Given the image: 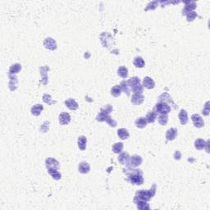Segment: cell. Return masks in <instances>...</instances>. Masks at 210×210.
I'll use <instances>...</instances> for the list:
<instances>
[{
	"instance_id": "1",
	"label": "cell",
	"mask_w": 210,
	"mask_h": 210,
	"mask_svg": "<svg viewBox=\"0 0 210 210\" xmlns=\"http://www.w3.org/2000/svg\"><path fill=\"white\" fill-rule=\"evenodd\" d=\"M124 173L126 175L128 180L133 185L141 186L144 182L143 172L140 169H124Z\"/></svg>"
},
{
	"instance_id": "2",
	"label": "cell",
	"mask_w": 210,
	"mask_h": 210,
	"mask_svg": "<svg viewBox=\"0 0 210 210\" xmlns=\"http://www.w3.org/2000/svg\"><path fill=\"white\" fill-rule=\"evenodd\" d=\"M155 192H156V186L153 185V186L151 187V189L149 190H138L137 192L135 193V199L144 200V201H149V200H150L154 196Z\"/></svg>"
},
{
	"instance_id": "3",
	"label": "cell",
	"mask_w": 210,
	"mask_h": 210,
	"mask_svg": "<svg viewBox=\"0 0 210 210\" xmlns=\"http://www.w3.org/2000/svg\"><path fill=\"white\" fill-rule=\"evenodd\" d=\"M171 106H169L168 103L164 102H159L157 103L156 106H155V111H156L157 114L159 113L160 115H167L171 112Z\"/></svg>"
},
{
	"instance_id": "4",
	"label": "cell",
	"mask_w": 210,
	"mask_h": 210,
	"mask_svg": "<svg viewBox=\"0 0 210 210\" xmlns=\"http://www.w3.org/2000/svg\"><path fill=\"white\" fill-rule=\"evenodd\" d=\"M142 162H143L142 158L140 155L135 154V155H132L131 157H130L129 162L126 164V166H127L128 168H137L138 166L141 165Z\"/></svg>"
},
{
	"instance_id": "5",
	"label": "cell",
	"mask_w": 210,
	"mask_h": 210,
	"mask_svg": "<svg viewBox=\"0 0 210 210\" xmlns=\"http://www.w3.org/2000/svg\"><path fill=\"white\" fill-rule=\"evenodd\" d=\"M186 4V7L182 10V14L183 15H187L189 12H193V10L196 8V3L194 1H187V2H183Z\"/></svg>"
},
{
	"instance_id": "6",
	"label": "cell",
	"mask_w": 210,
	"mask_h": 210,
	"mask_svg": "<svg viewBox=\"0 0 210 210\" xmlns=\"http://www.w3.org/2000/svg\"><path fill=\"white\" fill-rule=\"evenodd\" d=\"M45 166L47 169L48 168H54V169H59L60 168V165H59V162L58 161H57L56 159H54V158H48V159H46L45 161Z\"/></svg>"
},
{
	"instance_id": "7",
	"label": "cell",
	"mask_w": 210,
	"mask_h": 210,
	"mask_svg": "<svg viewBox=\"0 0 210 210\" xmlns=\"http://www.w3.org/2000/svg\"><path fill=\"white\" fill-rule=\"evenodd\" d=\"M44 45L46 48H48L49 50H55L57 48V43L53 38H46L44 40Z\"/></svg>"
},
{
	"instance_id": "8",
	"label": "cell",
	"mask_w": 210,
	"mask_h": 210,
	"mask_svg": "<svg viewBox=\"0 0 210 210\" xmlns=\"http://www.w3.org/2000/svg\"><path fill=\"white\" fill-rule=\"evenodd\" d=\"M191 119H192V122L193 123H194V125H195V127H197V128H201V127L204 126V120H203V118H202L199 114L197 113L193 114L192 117H191Z\"/></svg>"
},
{
	"instance_id": "9",
	"label": "cell",
	"mask_w": 210,
	"mask_h": 210,
	"mask_svg": "<svg viewBox=\"0 0 210 210\" xmlns=\"http://www.w3.org/2000/svg\"><path fill=\"white\" fill-rule=\"evenodd\" d=\"M159 102H164V103H168V104H171L174 106V108H177V106L174 103V102L172 101V99H171V97L168 94V93H163L160 96H159Z\"/></svg>"
},
{
	"instance_id": "10",
	"label": "cell",
	"mask_w": 210,
	"mask_h": 210,
	"mask_svg": "<svg viewBox=\"0 0 210 210\" xmlns=\"http://www.w3.org/2000/svg\"><path fill=\"white\" fill-rule=\"evenodd\" d=\"M144 97L143 96L142 94H134L131 96V103L133 104L140 105L144 102Z\"/></svg>"
},
{
	"instance_id": "11",
	"label": "cell",
	"mask_w": 210,
	"mask_h": 210,
	"mask_svg": "<svg viewBox=\"0 0 210 210\" xmlns=\"http://www.w3.org/2000/svg\"><path fill=\"white\" fill-rule=\"evenodd\" d=\"M134 202H135V204H136V206H137V208H138V209L140 210L150 209V205H149V204L147 203V201L134 199Z\"/></svg>"
},
{
	"instance_id": "12",
	"label": "cell",
	"mask_w": 210,
	"mask_h": 210,
	"mask_svg": "<svg viewBox=\"0 0 210 210\" xmlns=\"http://www.w3.org/2000/svg\"><path fill=\"white\" fill-rule=\"evenodd\" d=\"M59 123L61 125H67L71 121V116L67 113H62L59 115Z\"/></svg>"
},
{
	"instance_id": "13",
	"label": "cell",
	"mask_w": 210,
	"mask_h": 210,
	"mask_svg": "<svg viewBox=\"0 0 210 210\" xmlns=\"http://www.w3.org/2000/svg\"><path fill=\"white\" fill-rule=\"evenodd\" d=\"M78 170L82 174H87L90 170V164H89L88 162H85V161L81 162H80V164H79Z\"/></svg>"
},
{
	"instance_id": "14",
	"label": "cell",
	"mask_w": 210,
	"mask_h": 210,
	"mask_svg": "<svg viewBox=\"0 0 210 210\" xmlns=\"http://www.w3.org/2000/svg\"><path fill=\"white\" fill-rule=\"evenodd\" d=\"M177 129L176 128H170L168 130V131L166 133V139L168 141H171L176 139L177 135Z\"/></svg>"
},
{
	"instance_id": "15",
	"label": "cell",
	"mask_w": 210,
	"mask_h": 210,
	"mask_svg": "<svg viewBox=\"0 0 210 210\" xmlns=\"http://www.w3.org/2000/svg\"><path fill=\"white\" fill-rule=\"evenodd\" d=\"M143 86L148 89V90L153 89L154 86H155L154 81L152 78L149 77V76H146V77H144V81H143Z\"/></svg>"
},
{
	"instance_id": "16",
	"label": "cell",
	"mask_w": 210,
	"mask_h": 210,
	"mask_svg": "<svg viewBox=\"0 0 210 210\" xmlns=\"http://www.w3.org/2000/svg\"><path fill=\"white\" fill-rule=\"evenodd\" d=\"M64 103L67 108H69L70 110H76L78 108V103L76 102L73 99H66V101L64 102Z\"/></svg>"
},
{
	"instance_id": "17",
	"label": "cell",
	"mask_w": 210,
	"mask_h": 210,
	"mask_svg": "<svg viewBox=\"0 0 210 210\" xmlns=\"http://www.w3.org/2000/svg\"><path fill=\"white\" fill-rule=\"evenodd\" d=\"M179 120L181 125H186L187 122H188V115H187V112L185 109H181V112L179 113L178 115Z\"/></svg>"
},
{
	"instance_id": "18",
	"label": "cell",
	"mask_w": 210,
	"mask_h": 210,
	"mask_svg": "<svg viewBox=\"0 0 210 210\" xmlns=\"http://www.w3.org/2000/svg\"><path fill=\"white\" fill-rule=\"evenodd\" d=\"M10 81H9V88L11 90H15L17 87V78L15 75H8Z\"/></svg>"
},
{
	"instance_id": "19",
	"label": "cell",
	"mask_w": 210,
	"mask_h": 210,
	"mask_svg": "<svg viewBox=\"0 0 210 210\" xmlns=\"http://www.w3.org/2000/svg\"><path fill=\"white\" fill-rule=\"evenodd\" d=\"M129 159H130V155L128 154V153H126V152H124V153H122L118 156V161H119V162H120L121 164H122V165H126L127 163H128V162H129Z\"/></svg>"
},
{
	"instance_id": "20",
	"label": "cell",
	"mask_w": 210,
	"mask_h": 210,
	"mask_svg": "<svg viewBox=\"0 0 210 210\" xmlns=\"http://www.w3.org/2000/svg\"><path fill=\"white\" fill-rule=\"evenodd\" d=\"M86 143H87V139L84 135H81L77 140V144H78V147L81 150H85L86 149Z\"/></svg>"
},
{
	"instance_id": "21",
	"label": "cell",
	"mask_w": 210,
	"mask_h": 210,
	"mask_svg": "<svg viewBox=\"0 0 210 210\" xmlns=\"http://www.w3.org/2000/svg\"><path fill=\"white\" fill-rule=\"evenodd\" d=\"M147 123L148 122H147V121H146V119H145V117H141L135 120V125L136 127L142 129V128H144L145 126H147Z\"/></svg>"
},
{
	"instance_id": "22",
	"label": "cell",
	"mask_w": 210,
	"mask_h": 210,
	"mask_svg": "<svg viewBox=\"0 0 210 210\" xmlns=\"http://www.w3.org/2000/svg\"><path fill=\"white\" fill-rule=\"evenodd\" d=\"M117 133L118 137L120 139H122V140H127V139L129 138V132H128L127 130L125 129V128H120V129H118L117 130Z\"/></svg>"
},
{
	"instance_id": "23",
	"label": "cell",
	"mask_w": 210,
	"mask_h": 210,
	"mask_svg": "<svg viewBox=\"0 0 210 210\" xmlns=\"http://www.w3.org/2000/svg\"><path fill=\"white\" fill-rule=\"evenodd\" d=\"M44 107L41 104H36L34 105L33 107L31 108V114L34 116H39L41 113V112L43 111Z\"/></svg>"
},
{
	"instance_id": "24",
	"label": "cell",
	"mask_w": 210,
	"mask_h": 210,
	"mask_svg": "<svg viewBox=\"0 0 210 210\" xmlns=\"http://www.w3.org/2000/svg\"><path fill=\"white\" fill-rule=\"evenodd\" d=\"M21 69V65L19 63H15L9 68V75H15L20 72Z\"/></svg>"
},
{
	"instance_id": "25",
	"label": "cell",
	"mask_w": 210,
	"mask_h": 210,
	"mask_svg": "<svg viewBox=\"0 0 210 210\" xmlns=\"http://www.w3.org/2000/svg\"><path fill=\"white\" fill-rule=\"evenodd\" d=\"M120 86L122 88V90L124 93H126L128 96L131 94V89L129 86V85L127 83V81H122L121 82Z\"/></svg>"
},
{
	"instance_id": "26",
	"label": "cell",
	"mask_w": 210,
	"mask_h": 210,
	"mask_svg": "<svg viewBox=\"0 0 210 210\" xmlns=\"http://www.w3.org/2000/svg\"><path fill=\"white\" fill-rule=\"evenodd\" d=\"M48 174L50 175L54 180H60L61 179V174L60 172L57 171V169H54V168H48Z\"/></svg>"
},
{
	"instance_id": "27",
	"label": "cell",
	"mask_w": 210,
	"mask_h": 210,
	"mask_svg": "<svg viewBox=\"0 0 210 210\" xmlns=\"http://www.w3.org/2000/svg\"><path fill=\"white\" fill-rule=\"evenodd\" d=\"M206 144H207V142H205V141H204V140H202V139H197L195 142V147L196 150H202L205 148Z\"/></svg>"
},
{
	"instance_id": "28",
	"label": "cell",
	"mask_w": 210,
	"mask_h": 210,
	"mask_svg": "<svg viewBox=\"0 0 210 210\" xmlns=\"http://www.w3.org/2000/svg\"><path fill=\"white\" fill-rule=\"evenodd\" d=\"M157 118V113L154 111H150V113H148L145 119L147 121V122L149 123H153L155 122Z\"/></svg>"
},
{
	"instance_id": "29",
	"label": "cell",
	"mask_w": 210,
	"mask_h": 210,
	"mask_svg": "<svg viewBox=\"0 0 210 210\" xmlns=\"http://www.w3.org/2000/svg\"><path fill=\"white\" fill-rule=\"evenodd\" d=\"M127 83L129 85L131 89H132V88H134L135 86H136V85L141 84V80H140V78L137 77V76H134V77H131V79H129V80L127 81Z\"/></svg>"
},
{
	"instance_id": "30",
	"label": "cell",
	"mask_w": 210,
	"mask_h": 210,
	"mask_svg": "<svg viewBox=\"0 0 210 210\" xmlns=\"http://www.w3.org/2000/svg\"><path fill=\"white\" fill-rule=\"evenodd\" d=\"M133 63H134V65H135L136 67H138V68H142V67H144V64H145V63H144V59H143L141 57H140V56H137V57H135V58H134Z\"/></svg>"
},
{
	"instance_id": "31",
	"label": "cell",
	"mask_w": 210,
	"mask_h": 210,
	"mask_svg": "<svg viewBox=\"0 0 210 210\" xmlns=\"http://www.w3.org/2000/svg\"><path fill=\"white\" fill-rule=\"evenodd\" d=\"M117 75L121 76L122 78H126L128 76V70L126 66H120L117 70Z\"/></svg>"
},
{
	"instance_id": "32",
	"label": "cell",
	"mask_w": 210,
	"mask_h": 210,
	"mask_svg": "<svg viewBox=\"0 0 210 210\" xmlns=\"http://www.w3.org/2000/svg\"><path fill=\"white\" fill-rule=\"evenodd\" d=\"M122 88L120 85H115L111 89V94L114 97H119L122 94Z\"/></svg>"
},
{
	"instance_id": "33",
	"label": "cell",
	"mask_w": 210,
	"mask_h": 210,
	"mask_svg": "<svg viewBox=\"0 0 210 210\" xmlns=\"http://www.w3.org/2000/svg\"><path fill=\"white\" fill-rule=\"evenodd\" d=\"M123 150V144L121 143V142H118V143H115L113 146V151L115 153H121Z\"/></svg>"
},
{
	"instance_id": "34",
	"label": "cell",
	"mask_w": 210,
	"mask_h": 210,
	"mask_svg": "<svg viewBox=\"0 0 210 210\" xmlns=\"http://www.w3.org/2000/svg\"><path fill=\"white\" fill-rule=\"evenodd\" d=\"M43 101L45 103H46L48 105H52L54 104V103H56V101H53L52 97L50 96L49 94H45L43 95Z\"/></svg>"
},
{
	"instance_id": "35",
	"label": "cell",
	"mask_w": 210,
	"mask_h": 210,
	"mask_svg": "<svg viewBox=\"0 0 210 210\" xmlns=\"http://www.w3.org/2000/svg\"><path fill=\"white\" fill-rule=\"evenodd\" d=\"M113 106H112V105L107 104L105 105L104 107H103V108H101V113L106 114V115H109V114L113 112Z\"/></svg>"
},
{
	"instance_id": "36",
	"label": "cell",
	"mask_w": 210,
	"mask_h": 210,
	"mask_svg": "<svg viewBox=\"0 0 210 210\" xmlns=\"http://www.w3.org/2000/svg\"><path fill=\"white\" fill-rule=\"evenodd\" d=\"M168 122V117L167 115H163V114H162V115H160V116L159 117V122L160 125H162V126H165V125H167Z\"/></svg>"
},
{
	"instance_id": "37",
	"label": "cell",
	"mask_w": 210,
	"mask_h": 210,
	"mask_svg": "<svg viewBox=\"0 0 210 210\" xmlns=\"http://www.w3.org/2000/svg\"><path fill=\"white\" fill-rule=\"evenodd\" d=\"M158 4H159V2L158 1H153V2H150L149 4L147 5V7L145 8V11H148V10H154L158 7Z\"/></svg>"
},
{
	"instance_id": "38",
	"label": "cell",
	"mask_w": 210,
	"mask_h": 210,
	"mask_svg": "<svg viewBox=\"0 0 210 210\" xmlns=\"http://www.w3.org/2000/svg\"><path fill=\"white\" fill-rule=\"evenodd\" d=\"M105 122L108 123L109 126H112V127H115V126H117V122H116V121H114L113 119V118H112V117L109 116V115H108V116H107Z\"/></svg>"
},
{
	"instance_id": "39",
	"label": "cell",
	"mask_w": 210,
	"mask_h": 210,
	"mask_svg": "<svg viewBox=\"0 0 210 210\" xmlns=\"http://www.w3.org/2000/svg\"><path fill=\"white\" fill-rule=\"evenodd\" d=\"M131 90H132V91L134 92V94H142L143 93V86H142L141 84L138 85H136V86H135L134 88H132Z\"/></svg>"
},
{
	"instance_id": "40",
	"label": "cell",
	"mask_w": 210,
	"mask_h": 210,
	"mask_svg": "<svg viewBox=\"0 0 210 210\" xmlns=\"http://www.w3.org/2000/svg\"><path fill=\"white\" fill-rule=\"evenodd\" d=\"M197 17V13L195 12H189L187 15H186V17H187V21H192L195 20V18Z\"/></svg>"
},
{
	"instance_id": "41",
	"label": "cell",
	"mask_w": 210,
	"mask_h": 210,
	"mask_svg": "<svg viewBox=\"0 0 210 210\" xmlns=\"http://www.w3.org/2000/svg\"><path fill=\"white\" fill-rule=\"evenodd\" d=\"M107 116H108V115H106V114L100 112V113L97 115L96 120L98 121V122H105Z\"/></svg>"
},
{
	"instance_id": "42",
	"label": "cell",
	"mask_w": 210,
	"mask_h": 210,
	"mask_svg": "<svg viewBox=\"0 0 210 210\" xmlns=\"http://www.w3.org/2000/svg\"><path fill=\"white\" fill-rule=\"evenodd\" d=\"M40 73H41V76H42V79L45 81V84H47V79H48L47 71H46V72H44V68H43V67H40Z\"/></svg>"
},
{
	"instance_id": "43",
	"label": "cell",
	"mask_w": 210,
	"mask_h": 210,
	"mask_svg": "<svg viewBox=\"0 0 210 210\" xmlns=\"http://www.w3.org/2000/svg\"><path fill=\"white\" fill-rule=\"evenodd\" d=\"M208 103H209V102L206 103V104H205V108L203 109V112H202V113L204 114V115H205V116H208V113H209V108H208Z\"/></svg>"
}]
</instances>
